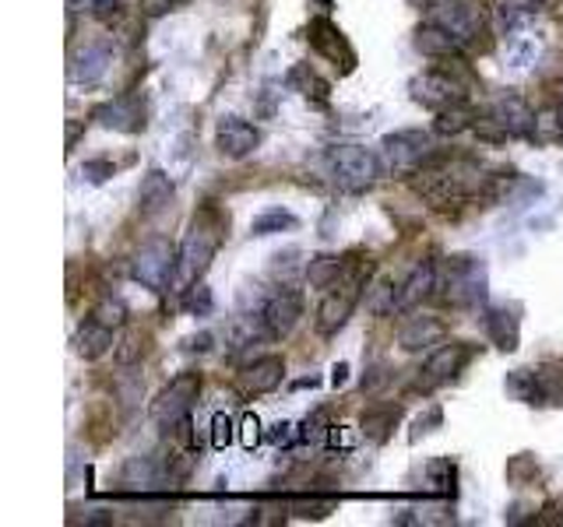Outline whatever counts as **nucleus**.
Returning a JSON list of instances; mask_svg holds the SVG:
<instances>
[{
    "mask_svg": "<svg viewBox=\"0 0 563 527\" xmlns=\"http://www.w3.org/2000/svg\"><path fill=\"white\" fill-rule=\"evenodd\" d=\"M321 380H317V376H306V380H296L292 387H317Z\"/></svg>",
    "mask_w": 563,
    "mask_h": 527,
    "instance_id": "8fccbe9b",
    "label": "nucleus"
},
{
    "mask_svg": "<svg viewBox=\"0 0 563 527\" xmlns=\"http://www.w3.org/2000/svg\"><path fill=\"white\" fill-rule=\"evenodd\" d=\"M429 22L448 28L465 50L476 47L486 33V14L476 0H434V4H429Z\"/></svg>",
    "mask_w": 563,
    "mask_h": 527,
    "instance_id": "1a4fd4ad",
    "label": "nucleus"
},
{
    "mask_svg": "<svg viewBox=\"0 0 563 527\" xmlns=\"http://www.w3.org/2000/svg\"><path fill=\"white\" fill-rule=\"evenodd\" d=\"M321 4H324V8H331V0H321Z\"/></svg>",
    "mask_w": 563,
    "mask_h": 527,
    "instance_id": "864d4df0",
    "label": "nucleus"
},
{
    "mask_svg": "<svg viewBox=\"0 0 563 527\" xmlns=\"http://www.w3.org/2000/svg\"><path fill=\"white\" fill-rule=\"evenodd\" d=\"M536 14H539V0H500L497 25H500V33H514V28L528 25Z\"/></svg>",
    "mask_w": 563,
    "mask_h": 527,
    "instance_id": "7c9ffc66",
    "label": "nucleus"
},
{
    "mask_svg": "<svg viewBox=\"0 0 563 527\" xmlns=\"http://www.w3.org/2000/svg\"><path fill=\"white\" fill-rule=\"evenodd\" d=\"M286 88L289 92H296V96H303V99H314V102H328L331 99V85L321 78V74L310 67V64H296V67H289V74H286Z\"/></svg>",
    "mask_w": 563,
    "mask_h": 527,
    "instance_id": "a878e982",
    "label": "nucleus"
},
{
    "mask_svg": "<svg viewBox=\"0 0 563 527\" xmlns=\"http://www.w3.org/2000/svg\"><path fill=\"white\" fill-rule=\"evenodd\" d=\"M306 39L310 47H314L328 64H335L342 74H349L355 67V50L352 42L346 39V33L338 28L331 18H324V14H317V18H310L306 25Z\"/></svg>",
    "mask_w": 563,
    "mask_h": 527,
    "instance_id": "f8f14e48",
    "label": "nucleus"
},
{
    "mask_svg": "<svg viewBox=\"0 0 563 527\" xmlns=\"http://www.w3.org/2000/svg\"><path fill=\"white\" fill-rule=\"evenodd\" d=\"M503 387H508V394L522 404H546L539 369H514V373H508V384Z\"/></svg>",
    "mask_w": 563,
    "mask_h": 527,
    "instance_id": "c756f323",
    "label": "nucleus"
},
{
    "mask_svg": "<svg viewBox=\"0 0 563 527\" xmlns=\"http://www.w3.org/2000/svg\"><path fill=\"white\" fill-rule=\"evenodd\" d=\"M282 380H286V363H282V355H261L236 376V390H240L247 401H254V398H264V394H272V390H278Z\"/></svg>",
    "mask_w": 563,
    "mask_h": 527,
    "instance_id": "dca6fc26",
    "label": "nucleus"
},
{
    "mask_svg": "<svg viewBox=\"0 0 563 527\" xmlns=\"http://www.w3.org/2000/svg\"><path fill=\"white\" fill-rule=\"evenodd\" d=\"M176 198V187H173V179L162 173V170H148L141 176V187H138V208H141V215L145 218H155L162 215Z\"/></svg>",
    "mask_w": 563,
    "mask_h": 527,
    "instance_id": "aec40b11",
    "label": "nucleus"
},
{
    "mask_svg": "<svg viewBox=\"0 0 563 527\" xmlns=\"http://www.w3.org/2000/svg\"><path fill=\"white\" fill-rule=\"evenodd\" d=\"M440 422H443V412L437 409V404H429V409L416 418V426H412V436L409 440L416 443L420 436H426V432H434V429H440Z\"/></svg>",
    "mask_w": 563,
    "mask_h": 527,
    "instance_id": "37998d69",
    "label": "nucleus"
},
{
    "mask_svg": "<svg viewBox=\"0 0 563 527\" xmlns=\"http://www.w3.org/2000/svg\"><path fill=\"white\" fill-rule=\"evenodd\" d=\"M233 440H236V422L226 412H215V418H212V447L226 450Z\"/></svg>",
    "mask_w": 563,
    "mask_h": 527,
    "instance_id": "58836bf2",
    "label": "nucleus"
},
{
    "mask_svg": "<svg viewBox=\"0 0 563 527\" xmlns=\"http://www.w3.org/2000/svg\"><path fill=\"white\" fill-rule=\"evenodd\" d=\"M490 116L508 130V138H531V134H536V113H531V105L514 92L500 96L490 105Z\"/></svg>",
    "mask_w": 563,
    "mask_h": 527,
    "instance_id": "a211bd4d",
    "label": "nucleus"
},
{
    "mask_svg": "<svg viewBox=\"0 0 563 527\" xmlns=\"http://www.w3.org/2000/svg\"><path fill=\"white\" fill-rule=\"evenodd\" d=\"M486 338H490L500 352H514L522 344V316L514 306H490L486 310Z\"/></svg>",
    "mask_w": 563,
    "mask_h": 527,
    "instance_id": "6ab92c4d",
    "label": "nucleus"
},
{
    "mask_svg": "<svg viewBox=\"0 0 563 527\" xmlns=\"http://www.w3.org/2000/svg\"><path fill=\"white\" fill-rule=\"evenodd\" d=\"M261 327H264V335L282 341V338H289L296 327H300L303 321V296L289 289V285H282L278 292H272L268 299H264V306H261Z\"/></svg>",
    "mask_w": 563,
    "mask_h": 527,
    "instance_id": "9b49d317",
    "label": "nucleus"
},
{
    "mask_svg": "<svg viewBox=\"0 0 563 527\" xmlns=\"http://www.w3.org/2000/svg\"><path fill=\"white\" fill-rule=\"evenodd\" d=\"M92 120L99 127L116 130V134H138L148 127V110H145V99L138 92H127V96L102 102L92 113Z\"/></svg>",
    "mask_w": 563,
    "mask_h": 527,
    "instance_id": "4468645a",
    "label": "nucleus"
},
{
    "mask_svg": "<svg viewBox=\"0 0 563 527\" xmlns=\"http://www.w3.org/2000/svg\"><path fill=\"white\" fill-rule=\"evenodd\" d=\"M261 145V130L240 116H222L215 127V148L226 159H247L250 152H258Z\"/></svg>",
    "mask_w": 563,
    "mask_h": 527,
    "instance_id": "f3484780",
    "label": "nucleus"
},
{
    "mask_svg": "<svg viewBox=\"0 0 563 527\" xmlns=\"http://www.w3.org/2000/svg\"><path fill=\"white\" fill-rule=\"evenodd\" d=\"M226 229H229L226 211H218L215 204H204L198 211L187 236H184V243H180V264H176V281H173L176 292H184L195 281L204 278V271L212 267L222 239H226Z\"/></svg>",
    "mask_w": 563,
    "mask_h": 527,
    "instance_id": "f03ea898",
    "label": "nucleus"
},
{
    "mask_svg": "<svg viewBox=\"0 0 563 527\" xmlns=\"http://www.w3.org/2000/svg\"><path fill=\"white\" fill-rule=\"evenodd\" d=\"M116 344L113 338V327L99 324L96 316H88V321L78 327V335H74V352H78L82 359H88V363H96V359H102L110 349Z\"/></svg>",
    "mask_w": 563,
    "mask_h": 527,
    "instance_id": "5701e85b",
    "label": "nucleus"
},
{
    "mask_svg": "<svg viewBox=\"0 0 563 527\" xmlns=\"http://www.w3.org/2000/svg\"><path fill=\"white\" fill-rule=\"evenodd\" d=\"M184 310L195 313V316H209L215 310V296L209 285H190V289H184Z\"/></svg>",
    "mask_w": 563,
    "mask_h": 527,
    "instance_id": "c9c22d12",
    "label": "nucleus"
},
{
    "mask_svg": "<svg viewBox=\"0 0 563 527\" xmlns=\"http://www.w3.org/2000/svg\"><path fill=\"white\" fill-rule=\"evenodd\" d=\"M198 394H201V373L187 369L180 376H173V380L159 390L148 415H152V422L162 432H173L180 422L190 418V409L198 404Z\"/></svg>",
    "mask_w": 563,
    "mask_h": 527,
    "instance_id": "6e6552de",
    "label": "nucleus"
},
{
    "mask_svg": "<svg viewBox=\"0 0 563 527\" xmlns=\"http://www.w3.org/2000/svg\"><path fill=\"white\" fill-rule=\"evenodd\" d=\"M187 349L190 352H209L212 349V335H209V330H204V335H195V338L187 341Z\"/></svg>",
    "mask_w": 563,
    "mask_h": 527,
    "instance_id": "49530a36",
    "label": "nucleus"
},
{
    "mask_svg": "<svg viewBox=\"0 0 563 527\" xmlns=\"http://www.w3.org/2000/svg\"><path fill=\"white\" fill-rule=\"evenodd\" d=\"M176 264H180V250L170 247V239H152L135 253V278L152 292H166L170 281H176Z\"/></svg>",
    "mask_w": 563,
    "mask_h": 527,
    "instance_id": "9d476101",
    "label": "nucleus"
},
{
    "mask_svg": "<svg viewBox=\"0 0 563 527\" xmlns=\"http://www.w3.org/2000/svg\"><path fill=\"white\" fill-rule=\"evenodd\" d=\"M289 429H292L289 422H275V429H272V440H275L278 447H282V443H289V436H292Z\"/></svg>",
    "mask_w": 563,
    "mask_h": 527,
    "instance_id": "de8ad7c7",
    "label": "nucleus"
},
{
    "mask_svg": "<svg viewBox=\"0 0 563 527\" xmlns=\"http://www.w3.org/2000/svg\"><path fill=\"white\" fill-rule=\"evenodd\" d=\"M443 324L437 321V316H412V321H405L402 327H398V349L402 352H426L434 349V344L443 341Z\"/></svg>",
    "mask_w": 563,
    "mask_h": 527,
    "instance_id": "412c9836",
    "label": "nucleus"
},
{
    "mask_svg": "<svg viewBox=\"0 0 563 527\" xmlns=\"http://www.w3.org/2000/svg\"><path fill=\"white\" fill-rule=\"evenodd\" d=\"M289 510H292L296 517H328L331 510H335V495H331V492H317V489H310V492L292 495Z\"/></svg>",
    "mask_w": 563,
    "mask_h": 527,
    "instance_id": "473e14b6",
    "label": "nucleus"
},
{
    "mask_svg": "<svg viewBox=\"0 0 563 527\" xmlns=\"http://www.w3.org/2000/svg\"><path fill=\"white\" fill-rule=\"evenodd\" d=\"M416 50L423 53V57H429V60H458V57H465V47L462 42H458L448 28H440L437 22H429L426 18V25H420L416 28Z\"/></svg>",
    "mask_w": 563,
    "mask_h": 527,
    "instance_id": "4be33fe9",
    "label": "nucleus"
},
{
    "mask_svg": "<svg viewBox=\"0 0 563 527\" xmlns=\"http://www.w3.org/2000/svg\"><path fill=\"white\" fill-rule=\"evenodd\" d=\"M116 173V165L110 162V159H85L82 162V176L88 179V184H107V179Z\"/></svg>",
    "mask_w": 563,
    "mask_h": 527,
    "instance_id": "a19ab883",
    "label": "nucleus"
},
{
    "mask_svg": "<svg viewBox=\"0 0 563 527\" xmlns=\"http://www.w3.org/2000/svg\"><path fill=\"white\" fill-rule=\"evenodd\" d=\"M426 492L429 495H437V500H454V492H458V468H454V461H443V457H437V461H429L426 464Z\"/></svg>",
    "mask_w": 563,
    "mask_h": 527,
    "instance_id": "c85d7f7f",
    "label": "nucleus"
},
{
    "mask_svg": "<svg viewBox=\"0 0 563 527\" xmlns=\"http://www.w3.org/2000/svg\"><path fill=\"white\" fill-rule=\"evenodd\" d=\"M398 299H402V285H391V281H377L374 289L366 292V310L377 313V316H388L398 310Z\"/></svg>",
    "mask_w": 563,
    "mask_h": 527,
    "instance_id": "72a5a7b5",
    "label": "nucleus"
},
{
    "mask_svg": "<svg viewBox=\"0 0 563 527\" xmlns=\"http://www.w3.org/2000/svg\"><path fill=\"white\" fill-rule=\"evenodd\" d=\"M296 225H300V218H296L292 211H286V208H264L261 215H254V222H250V233H254V236H275V233L296 229Z\"/></svg>",
    "mask_w": 563,
    "mask_h": 527,
    "instance_id": "2f4dec72",
    "label": "nucleus"
},
{
    "mask_svg": "<svg viewBox=\"0 0 563 527\" xmlns=\"http://www.w3.org/2000/svg\"><path fill=\"white\" fill-rule=\"evenodd\" d=\"M486 179L490 176H483L476 159L437 152L416 176H412V190H416L429 208L454 211V208H465L468 201L483 198Z\"/></svg>",
    "mask_w": 563,
    "mask_h": 527,
    "instance_id": "f257e3e1",
    "label": "nucleus"
},
{
    "mask_svg": "<svg viewBox=\"0 0 563 527\" xmlns=\"http://www.w3.org/2000/svg\"><path fill=\"white\" fill-rule=\"evenodd\" d=\"M486 292H490V275L476 253H454L437 264V296L451 310H476L486 303Z\"/></svg>",
    "mask_w": 563,
    "mask_h": 527,
    "instance_id": "7ed1b4c3",
    "label": "nucleus"
},
{
    "mask_svg": "<svg viewBox=\"0 0 563 527\" xmlns=\"http://www.w3.org/2000/svg\"><path fill=\"white\" fill-rule=\"evenodd\" d=\"M539 57V39H517L511 42V67H528Z\"/></svg>",
    "mask_w": 563,
    "mask_h": 527,
    "instance_id": "79ce46f5",
    "label": "nucleus"
},
{
    "mask_svg": "<svg viewBox=\"0 0 563 527\" xmlns=\"http://www.w3.org/2000/svg\"><path fill=\"white\" fill-rule=\"evenodd\" d=\"M240 440H243V447H247V450H254V447L261 443V422H258V415H247V418H243V426H240Z\"/></svg>",
    "mask_w": 563,
    "mask_h": 527,
    "instance_id": "a18cd8bd",
    "label": "nucleus"
},
{
    "mask_svg": "<svg viewBox=\"0 0 563 527\" xmlns=\"http://www.w3.org/2000/svg\"><path fill=\"white\" fill-rule=\"evenodd\" d=\"M346 380H349V363H338V366L331 369V384H335V387H342Z\"/></svg>",
    "mask_w": 563,
    "mask_h": 527,
    "instance_id": "09e8293b",
    "label": "nucleus"
},
{
    "mask_svg": "<svg viewBox=\"0 0 563 527\" xmlns=\"http://www.w3.org/2000/svg\"><path fill=\"white\" fill-rule=\"evenodd\" d=\"M402 422V404H377V409H366L360 418V432L370 443H388L391 432Z\"/></svg>",
    "mask_w": 563,
    "mask_h": 527,
    "instance_id": "393cba45",
    "label": "nucleus"
},
{
    "mask_svg": "<svg viewBox=\"0 0 563 527\" xmlns=\"http://www.w3.org/2000/svg\"><path fill=\"white\" fill-rule=\"evenodd\" d=\"M85 8H88V14H92L96 22H102V25H110V22H116L124 14V4L121 0H85Z\"/></svg>",
    "mask_w": 563,
    "mask_h": 527,
    "instance_id": "ea45409f",
    "label": "nucleus"
},
{
    "mask_svg": "<svg viewBox=\"0 0 563 527\" xmlns=\"http://www.w3.org/2000/svg\"><path fill=\"white\" fill-rule=\"evenodd\" d=\"M560 99H563V81H560Z\"/></svg>",
    "mask_w": 563,
    "mask_h": 527,
    "instance_id": "5fc2aeb1",
    "label": "nucleus"
},
{
    "mask_svg": "<svg viewBox=\"0 0 563 527\" xmlns=\"http://www.w3.org/2000/svg\"><path fill=\"white\" fill-rule=\"evenodd\" d=\"M437 296V264L434 261H423L412 267V275L402 281V299H398V310H412L420 306L423 299Z\"/></svg>",
    "mask_w": 563,
    "mask_h": 527,
    "instance_id": "b1692460",
    "label": "nucleus"
},
{
    "mask_svg": "<svg viewBox=\"0 0 563 527\" xmlns=\"http://www.w3.org/2000/svg\"><path fill=\"white\" fill-rule=\"evenodd\" d=\"M113 64V42L110 39H92L85 42L82 50L71 53V64H67V78L71 85H99L107 78V71Z\"/></svg>",
    "mask_w": 563,
    "mask_h": 527,
    "instance_id": "2eb2a0df",
    "label": "nucleus"
},
{
    "mask_svg": "<svg viewBox=\"0 0 563 527\" xmlns=\"http://www.w3.org/2000/svg\"><path fill=\"white\" fill-rule=\"evenodd\" d=\"M324 165H328V176L335 179V187L346 193L370 190L384 173L380 155L363 145H331L328 152H324Z\"/></svg>",
    "mask_w": 563,
    "mask_h": 527,
    "instance_id": "39448f33",
    "label": "nucleus"
},
{
    "mask_svg": "<svg viewBox=\"0 0 563 527\" xmlns=\"http://www.w3.org/2000/svg\"><path fill=\"white\" fill-rule=\"evenodd\" d=\"M366 278H370V261H349L342 281L324 289V299L314 313V327L321 338H331L349 324L355 303H360V292L366 289Z\"/></svg>",
    "mask_w": 563,
    "mask_h": 527,
    "instance_id": "20e7f679",
    "label": "nucleus"
},
{
    "mask_svg": "<svg viewBox=\"0 0 563 527\" xmlns=\"http://www.w3.org/2000/svg\"><path fill=\"white\" fill-rule=\"evenodd\" d=\"M349 267V258H338V253H317V258H310L306 264V281L314 285V289H331V285L342 281Z\"/></svg>",
    "mask_w": 563,
    "mask_h": 527,
    "instance_id": "bb28decb",
    "label": "nucleus"
},
{
    "mask_svg": "<svg viewBox=\"0 0 563 527\" xmlns=\"http://www.w3.org/2000/svg\"><path fill=\"white\" fill-rule=\"evenodd\" d=\"M187 0H141V14L145 18H162V14H170L176 8H184Z\"/></svg>",
    "mask_w": 563,
    "mask_h": 527,
    "instance_id": "c03bdc74",
    "label": "nucleus"
},
{
    "mask_svg": "<svg viewBox=\"0 0 563 527\" xmlns=\"http://www.w3.org/2000/svg\"><path fill=\"white\" fill-rule=\"evenodd\" d=\"M560 141H563V105H560Z\"/></svg>",
    "mask_w": 563,
    "mask_h": 527,
    "instance_id": "603ef678",
    "label": "nucleus"
},
{
    "mask_svg": "<svg viewBox=\"0 0 563 527\" xmlns=\"http://www.w3.org/2000/svg\"><path fill=\"white\" fill-rule=\"evenodd\" d=\"M550 510H556V517H553V524H563V503H556V506H550Z\"/></svg>",
    "mask_w": 563,
    "mask_h": 527,
    "instance_id": "3c124183",
    "label": "nucleus"
},
{
    "mask_svg": "<svg viewBox=\"0 0 563 527\" xmlns=\"http://www.w3.org/2000/svg\"><path fill=\"white\" fill-rule=\"evenodd\" d=\"M88 316H96L99 324H107V327H124L127 324V306L121 303V299H113V296H107V299H99V303L92 306V313Z\"/></svg>",
    "mask_w": 563,
    "mask_h": 527,
    "instance_id": "f704fd0d",
    "label": "nucleus"
},
{
    "mask_svg": "<svg viewBox=\"0 0 563 527\" xmlns=\"http://www.w3.org/2000/svg\"><path fill=\"white\" fill-rule=\"evenodd\" d=\"M434 155H437L434 134L420 127L395 130L380 141V162L391 176H416Z\"/></svg>",
    "mask_w": 563,
    "mask_h": 527,
    "instance_id": "423d86ee",
    "label": "nucleus"
},
{
    "mask_svg": "<svg viewBox=\"0 0 563 527\" xmlns=\"http://www.w3.org/2000/svg\"><path fill=\"white\" fill-rule=\"evenodd\" d=\"M409 96L412 102L426 105V110H448V105L454 102H465L468 99V78H465V57L458 60V67L451 74V67H429L423 74H416V78L409 81Z\"/></svg>",
    "mask_w": 563,
    "mask_h": 527,
    "instance_id": "0eeeda50",
    "label": "nucleus"
},
{
    "mask_svg": "<svg viewBox=\"0 0 563 527\" xmlns=\"http://www.w3.org/2000/svg\"><path fill=\"white\" fill-rule=\"evenodd\" d=\"M539 478V464L536 457H528V454H517L508 461V481L511 486H525V481H536Z\"/></svg>",
    "mask_w": 563,
    "mask_h": 527,
    "instance_id": "4c0bfd02",
    "label": "nucleus"
},
{
    "mask_svg": "<svg viewBox=\"0 0 563 527\" xmlns=\"http://www.w3.org/2000/svg\"><path fill=\"white\" fill-rule=\"evenodd\" d=\"M328 432H331V426H328V412L317 409L314 415L303 418V426H300V443L317 447V443H324V436H328Z\"/></svg>",
    "mask_w": 563,
    "mask_h": 527,
    "instance_id": "e433bc0d",
    "label": "nucleus"
},
{
    "mask_svg": "<svg viewBox=\"0 0 563 527\" xmlns=\"http://www.w3.org/2000/svg\"><path fill=\"white\" fill-rule=\"evenodd\" d=\"M472 363V344L465 341H440L429 359L420 369V384L426 387H440V384H451L458 376L465 373V366Z\"/></svg>",
    "mask_w": 563,
    "mask_h": 527,
    "instance_id": "ddd939ff",
    "label": "nucleus"
},
{
    "mask_svg": "<svg viewBox=\"0 0 563 527\" xmlns=\"http://www.w3.org/2000/svg\"><path fill=\"white\" fill-rule=\"evenodd\" d=\"M476 120H479V113L472 110V102L465 99V102L448 105V110H440L437 120H434V130L440 134V138H458V134L476 127Z\"/></svg>",
    "mask_w": 563,
    "mask_h": 527,
    "instance_id": "cd10ccee",
    "label": "nucleus"
}]
</instances>
